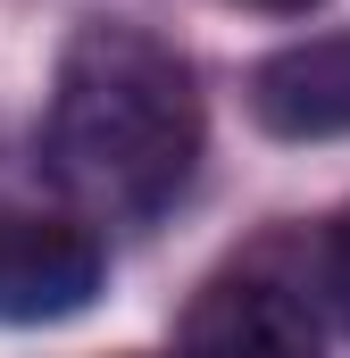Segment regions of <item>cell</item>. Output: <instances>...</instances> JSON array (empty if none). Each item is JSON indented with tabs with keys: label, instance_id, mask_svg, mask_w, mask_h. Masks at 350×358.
I'll list each match as a JSON object with an SVG mask.
<instances>
[{
	"label": "cell",
	"instance_id": "3957f363",
	"mask_svg": "<svg viewBox=\"0 0 350 358\" xmlns=\"http://www.w3.org/2000/svg\"><path fill=\"white\" fill-rule=\"evenodd\" d=\"M100 292V242L67 217H8L0 208V317L50 325Z\"/></svg>",
	"mask_w": 350,
	"mask_h": 358
},
{
	"label": "cell",
	"instance_id": "277c9868",
	"mask_svg": "<svg viewBox=\"0 0 350 358\" xmlns=\"http://www.w3.org/2000/svg\"><path fill=\"white\" fill-rule=\"evenodd\" d=\"M251 117L275 142H342L350 134V34H317L259 59Z\"/></svg>",
	"mask_w": 350,
	"mask_h": 358
},
{
	"label": "cell",
	"instance_id": "8992f818",
	"mask_svg": "<svg viewBox=\"0 0 350 358\" xmlns=\"http://www.w3.org/2000/svg\"><path fill=\"white\" fill-rule=\"evenodd\" d=\"M242 8H267V17H300V8H317V0H242Z\"/></svg>",
	"mask_w": 350,
	"mask_h": 358
},
{
	"label": "cell",
	"instance_id": "7a4b0ae2",
	"mask_svg": "<svg viewBox=\"0 0 350 358\" xmlns=\"http://www.w3.org/2000/svg\"><path fill=\"white\" fill-rule=\"evenodd\" d=\"M175 358H326V342H317V317L292 283L234 267L200 283V300L183 308Z\"/></svg>",
	"mask_w": 350,
	"mask_h": 358
},
{
	"label": "cell",
	"instance_id": "6da1fadb",
	"mask_svg": "<svg viewBox=\"0 0 350 358\" xmlns=\"http://www.w3.org/2000/svg\"><path fill=\"white\" fill-rule=\"evenodd\" d=\"M42 159L59 192L108 225L159 217L200 159V84L183 50L150 25H84L59 59Z\"/></svg>",
	"mask_w": 350,
	"mask_h": 358
},
{
	"label": "cell",
	"instance_id": "5b68a950",
	"mask_svg": "<svg viewBox=\"0 0 350 358\" xmlns=\"http://www.w3.org/2000/svg\"><path fill=\"white\" fill-rule=\"evenodd\" d=\"M317 283H326V300L342 308V325H350V208L326 225V242H317Z\"/></svg>",
	"mask_w": 350,
	"mask_h": 358
}]
</instances>
